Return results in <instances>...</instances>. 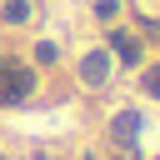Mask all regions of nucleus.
I'll list each match as a JSON object with an SVG mask.
<instances>
[{"mask_svg": "<svg viewBox=\"0 0 160 160\" xmlns=\"http://www.w3.org/2000/svg\"><path fill=\"white\" fill-rule=\"evenodd\" d=\"M35 95V70L20 60H0V105H20Z\"/></svg>", "mask_w": 160, "mask_h": 160, "instance_id": "f257e3e1", "label": "nucleus"}, {"mask_svg": "<svg viewBox=\"0 0 160 160\" xmlns=\"http://www.w3.org/2000/svg\"><path fill=\"white\" fill-rule=\"evenodd\" d=\"M110 55H115L120 65L140 70V65H145V40H140L135 30H120V25H115V30H110Z\"/></svg>", "mask_w": 160, "mask_h": 160, "instance_id": "f03ea898", "label": "nucleus"}, {"mask_svg": "<svg viewBox=\"0 0 160 160\" xmlns=\"http://www.w3.org/2000/svg\"><path fill=\"white\" fill-rule=\"evenodd\" d=\"M80 75H85L90 90H100V85L110 80V55H105V50H90V55L80 60Z\"/></svg>", "mask_w": 160, "mask_h": 160, "instance_id": "7ed1b4c3", "label": "nucleus"}, {"mask_svg": "<svg viewBox=\"0 0 160 160\" xmlns=\"http://www.w3.org/2000/svg\"><path fill=\"white\" fill-rule=\"evenodd\" d=\"M0 20H5V25H25V20H30V0H5V5H0Z\"/></svg>", "mask_w": 160, "mask_h": 160, "instance_id": "20e7f679", "label": "nucleus"}, {"mask_svg": "<svg viewBox=\"0 0 160 160\" xmlns=\"http://www.w3.org/2000/svg\"><path fill=\"white\" fill-rule=\"evenodd\" d=\"M140 90L150 100H160V65H140Z\"/></svg>", "mask_w": 160, "mask_h": 160, "instance_id": "39448f33", "label": "nucleus"}, {"mask_svg": "<svg viewBox=\"0 0 160 160\" xmlns=\"http://www.w3.org/2000/svg\"><path fill=\"white\" fill-rule=\"evenodd\" d=\"M55 60H60L55 40H40V45H35V65H55Z\"/></svg>", "mask_w": 160, "mask_h": 160, "instance_id": "423d86ee", "label": "nucleus"}, {"mask_svg": "<svg viewBox=\"0 0 160 160\" xmlns=\"http://www.w3.org/2000/svg\"><path fill=\"white\" fill-rule=\"evenodd\" d=\"M135 125H140L135 115H115V140H120V135H125V140H135Z\"/></svg>", "mask_w": 160, "mask_h": 160, "instance_id": "0eeeda50", "label": "nucleus"}, {"mask_svg": "<svg viewBox=\"0 0 160 160\" xmlns=\"http://www.w3.org/2000/svg\"><path fill=\"white\" fill-rule=\"evenodd\" d=\"M115 15H120V0H95V20H105V25H110Z\"/></svg>", "mask_w": 160, "mask_h": 160, "instance_id": "6e6552de", "label": "nucleus"}, {"mask_svg": "<svg viewBox=\"0 0 160 160\" xmlns=\"http://www.w3.org/2000/svg\"><path fill=\"white\" fill-rule=\"evenodd\" d=\"M0 160H10V155H0Z\"/></svg>", "mask_w": 160, "mask_h": 160, "instance_id": "1a4fd4ad", "label": "nucleus"}]
</instances>
